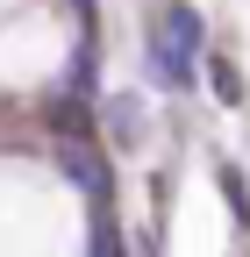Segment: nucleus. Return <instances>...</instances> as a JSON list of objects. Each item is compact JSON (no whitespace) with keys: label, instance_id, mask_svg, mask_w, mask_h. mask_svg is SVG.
I'll return each instance as SVG.
<instances>
[{"label":"nucleus","instance_id":"5","mask_svg":"<svg viewBox=\"0 0 250 257\" xmlns=\"http://www.w3.org/2000/svg\"><path fill=\"white\" fill-rule=\"evenodd\" d=\"M214 179H222V193H229V207H236V221L250 229V193H243V179H236V165H222Z\"/></svg>","mask_w":250,"mask_h":257},{"label":"nucleus","instance_id":"1","mask_svg":"<svg viewBox=\"0 0 250 257\" xmlns=\"http://www.w3.org/2000/svg\"><path fill=\"white\" fill-rule=\"evenodd\" d=\"M200 43H207V29L200 15L186 8V0H172V8L150 22V79L158 86H193V64H200Z\"/></svg>","mask_w":250,"mask_h":257},{"label":"nucleus","instance_id":"4","mask_svg":"<svg viewBox=\"0 0 250 257\" xmlns=\"http://www.w3.org/2000/svg\"><path fill=\"white\" fill-rule=\"evenodd\" d=\"M207 79H214V93H222V100H243V79H236L229 57H207Z\"/></svg>","mask_w":250,"mask_h":257},{"label":"nucleus","instance_id":"3","mask_svg":"<svg viewBox=\"0 0 250 257\" xmlns=\"http://www.w3.org/2000/svg\"><path fill=\"white\" fill-rule=\"evenodd\" d=\"M107 136H114V150H136L150 136V114H143L136 93H114V100H107Z\"/></svg>","mask_w":250,"mask_h":257},{"label":"nucleus","instance_id":"2","mask_svg":"<svg viewBox=\"0 0 250 257\" xmlns=\"http://www.w3.org/2000/svg\"><path fill=\"white\" fill-rule=\"evenodd\" d=\"M57 172H65L86 200H107V165H100V150H86V143H57Z\"/></svg>","mask_w":250,"mask_h":257}]
</instances>
